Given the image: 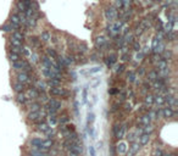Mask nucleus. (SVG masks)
<instances>
[{"mask_svg": "<svg viewBox=\"0 0 178 156\" xmlns=\"http://www.w3.org/2000/svg\"><path fill=\"white\" fill-rule=\"evenodd\" d=\"M70 121V119H68V117L67 116H64V117H61L60 119H59V122L61 123V124H65V123H67Z\"/></svg>", "mask_w": 178, "mask_h": 156, "instance_id": "43", "label": "nucleus"}, {"mask_svg": "<svg viewBox=\"0 0 178 156\" xmlns=\"http://www.w3.org/2000/svg\"><path fill=\"white\" fill-rule=\"evenodd\" d=\"M128 60H129V54L123 53V55H122V61H128Z\"/></svg>", "mask_w": 178, "mask_h": 156, "instance_id": "46", "label": "nucleus"}, {"mask_svg": "<svg viewBox=\"0 0 178 156\" xmlns=\"http://www.w3.org/2000/svg\"><path fill=\"white\" fill-rule=\"evenodd\" d=\"M42 143H43V140L40 138H33V139H30V142H29V144L33 147V149H38L39 147H42Z\"/></svg>", "mask_w": 178, "mask_h": 156, "instance_id": "15", "label": "nucleus"}, {"mask_svg": "<svg viewBox=\"0 0 178 156\" xmlns=\"http://www.w3.org/2000/svg\"><path fill=\"white\" fill-rule=\"evenodd\" d=\"M47 106L53 107V109H55V110H59V109L61 107V101L55 100V99H51V100H49V101H48Z\"/></svg>", "mask_w": 178, "mask_h": 156, "instance_id": "13", "label": "nucleus"}, {"mask_svg": "<svg viewBox=\"0 0 178 156\" xmlns=\"http://www.w3.org/2000/svg\"><path fill=\"white\" fill-rule=\"evenodd\" d=\"M120 129V124H115V128H114V134L116 136V133H117V131Z\"/></svg>", "mask_w": 178, "mask_h": 156, "instance_id": "52", "label": "nucleus"}, {"mask_svg": "<svg viewBox=\"0 0 178 156\" xmlns=\"http://www.w3.org/2000/svg\"><path fill=\"white\" fill-rule=\"evenodd\" d=\"M125 134H126V126L123 124V126H120V129L117 131V133H116V138H118V139H122L125 137Z\"/></svg>", "mask_w": 178, "mask_h": 156, "instance_id": "22", "label": "nucleus"}, {"mask_svg": "<svg viewBox=\"0 0 178 156\" xmlns=\"http://www.w3.org/2000/svg\"><path fill=\"white\" fill-rule=\"evenodd\" d=\"M1 29L4 31V32H14V31H16L14 27L10 23H6V24H4L3 27H1Z\"/></svg>", "mask_w": 178, "mask_h": 156, "instance_id": "34", "label": "nucleus"}, {"mask_svg": "<svg viewBox=\"0 0 178 156\" xmlns=\"http://www.w3.org/2000/svg\"><path fill=\"white\" fill-rule=\"evenodd\" d=\"M29 58H30V61H32L33 64H35V62H38V55L35 54V53H30Z\"/></svg>", "mask_w": 178, "mask_h": 156, "instance_id": "41", "label": "nucleus"}, {"mask_svg": "<svg viewBox=\"0 0 178 156\" xmlns=\"http://www.w3.org/2000/svg\"><path fill=\"white\" fill-rule=\"evenodd\" d=\"M165 102H167L169 105H171V107L173 109L176 105H177V99L172 95V94H167L165 96Z\"/></svg>", "mask_w": 178, "mask_h": 156, "instance_id": "10", "label": "nucleus"}, {"mask_svg": "<svg viewBox=\"0 0 178 156\" xmlns=\"http://www.w3.org/2000/svg\"><path fill=\"white\" fill-rule=\"evenodd\" d=\"M117 56H116L115 54H112V55H110V56H108V58L105 59V62H106V65H108L109 67H112L114 65H115V62H116V59Z\"/></svg>", "mask_w": 178, "mask_h": 156, "instance_id": "17", "label": "nucleus"}, {"mask_svg": "<svg viewBox=\"0 0 178 156\" xmlns=\"http://www.w3.org/2000/svg\"><path fill=\"white\" fill-rule=\"evenodd\" d=\"M154 156H164V153H162V150H156V151H155V155Z\"/></svg>", "mask_w": 178, "mask_h": 156, "instance_id": "48", "label": "nucleus"}, {"mask_svg": "<svg viewBox=\"0 0 178 156\" xmlns=\"http://www.w3.org/2000/svg\"><path fill=\"white\" fill-rule=\"evenodd\" d=\"M133 50L134 51H140L141 50V45H140V43L139 41H133Z\"/></svg>", "mask_w": 178, "mask_h": 156, "instance_id": "39", "label": "nucleus"}, {"mask_svg": "<svg viewBox=\"0 0 178 156\" xmlns=\"http://www.w3.org/2000/svg\"><path fill=\"white\" fill-rule=\"evenodd\" d=\"M117 151H118V154H125V153L127 151V143L121 142V143L117 145Z\"/></svg>", "mask_w": 178, "mask_h": 156, "instance_id": "25", "label": "nucleus"}, {"mask_svg": "<svg viewBox=\"0 0 178 156\" xmlns=\"http://www.w3.org/2000/svg\"><path fill=\"white\" fill-rule=\"evenodd\" d=\"M35 85H37V88L40 92H45V89H47V83L43 82V81H37Z\"/></svg>", "mask_w": 178, "mask_h": 156, "instance_id": "27", "label": "nucleus"}, {"mask_svg": "<svg viewBox=\"0 0 178 156\" xmlns=\"http://www.w3.org/2000/svg\"><path fill=\"white\" fill-rule=\"evenodd\" d=\"M139 149H140V144H139V143H137V142H134L133 144H132V147L129 148L128 156H134L139 151Z\"/></svg>", "mask_w": 178, "mask_h": 156, "instance_id": "11", "label": "nucleus"}, {"mask_svg": "<svg viewBox=\"0 0 178 156\" xmlns=\"http://www.w3.org/2000/svg\"><path fill=\"white\" fill-rule=\"evenodd\" d=\"M144 102H145V106H151L152 104H154V96L152 95H146L145 99H144Z\"/></svg>", "mask_w": 178, "mask_h": 156, "instance_id": "30", "label": "nucleus"}, {"mask_svg": "<svg viewBox=\"0 0 178 156\" xmlns=\"http://www.w3.org/2000/svg\"><path fill=\"white\" fill-rule=\"evenodd\" d=\"M40 107H42V106H40L39 102H32V104H30V110H32V111H37V110H39Z\"/></svg>", "mask_w": 178, "mask_h": 156, "instance_id": "38", "label": "nucleus"}, {"mask_svg": "<svg viewBox=\"0 0 178 156\" xmlns=\"http://www.w3.org/2000/svg\"><path fill=\"white\" fill-rule=\"evenodd\" d=\"M143 56H144L143 53H138V51H137V54H135V60H137V61L143 60Z\"/></svg>", "mask_w": 178, "mask_h": 156, "instance_id": "44", "label": "nucleus"}, {"mask_svg": "<svg viewBox=\"0 0 178 156\" xmlns=\"http://www.w3.org/2000/svg\"><path fill=\"white\" fill-rule=\"evenodd\" d=\"M149 116H150V118H151V119H156V118H159V116H160V110L151 111Z\"/></svg>", "mask_w": 178, "mask_h": 156, "instance_id": "36", "label": "nucleus"}, {"mask_svg": "<svg viewBox=\"0 0 178 156\" xmlns=\"http://www.w3.org/2000/svg\"><path fill=\"white\" fill-rule=\"evenodd\" d=\"M22 44H23L22 40H18V39L14 38V37H10V45H12V46H20V48H21Z\"/></svg>", "mask_w": 178, "mask_h": 156, "instance_id": "23", "label": "nucleus"}, {"mask_svg": "<svg viewBox=\"0 0 178 156\" xmlns=\"http://www.w3.org/2000/svg\"><path fill=\"white\" fill-rule=\"evenodd\" d=\"M131 106H132L131 104H126V110H127V111H128V110H131V109H132Z\"/></svg>", "mask_w": 178, "mask_h": 156, "instance_id": "54", "label": "nucleus"}, {"mask_svg": "<svg viewBox=\"0 0 178 156\" xmlns=\"http://www.w3.org/2000/svg\"><path fill=\"white\" fill-rule=\"evenodd\" d=\"M161 112H162V115H164V117H166V118H171L175 116V110L172 107H165Z\"/></svg>", "mask_w": 178, "mask_h": 156, "instance_id": "12", "label": "nucleus"}, {"mask_svg": "<svg viewBox=\"0 0 178 156\" xmlns=\"http://www.w3.org/2000/svg\"><path fill=\"white\" fill-rule=\"evenodd\" d=\"M149 140H150V134L149 133H143L140 136V138H139V144L140 145H146L149 143Z\"/></svg>", "mask_w": 178, "mask_h": 156, "instance_id": "18", "label": "nucleus"}, {"mask_svg": "<svg viewBox=\"0 0 178 156\" xmlns=\"http://www.w3.org/2000/svg\"><path fill=\"white\" fill-rule=\"evenodd\" d=\"M135 77H137V75L133 71H129L128 73H127V79H128V82H131V83H133L135 81Z\"/></svg>", "mask_w": 178, "mask_h": 156, "instance_id": "33", "label": "nucleus"}, {"mask_svg": "<svg viewBox=\"0 0 178 156\" xmlns=\"http://www.w3.org/2000/svg\"><path fill=\"white\" fill-rule=\"evenodd\" d=\"M67 155L68 156H79V154L73 151V150H67Z\"/></svg>", "mask_w": 178, "mask_h": 156, "instance_id": "45", "label": "nucleus"}, {"mask_svg": "<svg viewBox=\"0 0 178 156\" xmlns=\"http://www.w3.org/2000/svg\"><path fill=\"white\" fill-rule=\"evenodd\" d=\"M150 121H151V118H150V116H149V115H144L143 117L140 118V122H141V124H144V126H146V124H149V123H150Z\"/></svg>", "mask_w": 178, "mask_h": 156, "instance_id": "35", "label": "nucleus"}, {"mask_svg": "<svg viewBox=\"0 0 178 156\" xmlns=\"http://www.w3.org/2000/svg\"><path fill=\"white\" fill-rule=\"evenodd\" d=\"M53 145H54V142L51 139H47V140H43V143H42V147L43 148H45L47 150H49V149H51L53 148Z\"/></svg>", "mask_w": 178, "mask_h": 156, "instance_id": "24", "label": "nucleus"}, {"mask_svg": "<svg viewBox=\"0 0 178 156\" xmlns=\"http://www.w3.org/2000/svg\"><path fill=\"white\" fill-rule=\"evenodd\" d=\"M154 102L157 104V105H162V104H165V96L161 94L154 96Z\"/></svg>", "mask_w": 178, "mask_h": 156, "instance_id": "26", "label": "nucleus"}, {"mask_svg": "<svg viewBox=\"0 0 178 156\" xmlns=\"http://www.w3.org/2000/svg\"><path fill=\"white\" fill-rule=\"evenodd\" d=\"M49 94L53 96H67L68 92L65 90L64 88H60V87H51L49 90Z\"/></svg>", "mask_w": 178, "mask_h": 156, "instance_id": "3", "label": "nucleus"}, {"mask_svg": "<svg viewBox=\"0 0 178 156\" xmlns=\"http://www.w3.org/2000/svg\"><path fill=\"white\" fill-rule=\"evenodd\" d=\"M43 115H44V112L40 110V109H39V110H37V111H30L28 113V119H29V121H32V122L39 121V118L43 117Z\"/></svg>", "mask_w": 178, "mask_h": 156, "instance_id": "6", "label": "nucleus"}, {"mask_svg": "<svg viewBox=\"0 0 178 156\" xmlns=\"http://www.w3.org/2000/svg\"><path fill=\"white\" fill-rule=\"evenodd\" d=\"M123 70H125V65H118V66H116L115 72L116 73H121V72H123Z\"/></svg>", "mask_w": 178, "mask_h": 156, "instance_id": "42", "label": "nucleus"}, {"mask_svg": "<svg viewBox=\"0 0 178 156\" xmlns=\"http://www.w3.org/2000/svg\"><path fill=\"white\" fill-rule=\"evenodd\" d=\"M30 156H49V154L45 151H40L38 149H34L33 151L30 153Z\"/></svg>", "mask_w": 178, "mask_h": 156, "instance_id": "28", "label": "nucleus"}, {"mask_svg": "<svg viewBox=\"0 0 178 156\" xmlns=\"http://www.w3.org/2000/svg\"><path fill=\"white\" fill-rule=\"evenodd\" d=\"M29 43L33 44V45H35V46H38L39 43H40V40H39L37 37H30V38H29Z\"/></svg>", "mask_w": 178, "mask_h": 156, "instance_id": "37", "label": "nucleus"}, {"mask_svg": "<svg viewBox=\"0 0 178 156\" xmlns=\"http://www.w3.org/2000/svg\"><path fill=\"white\" fill-rule=\"evenodd\" d=\"M89 121H91V122L94 121V115L93 113H89Z\"/></svg>", "mask_w": 178, "mask_h": 156, "instance_id": "53", "label": "nucleus"}, {"mask_svg": "<svg viewBox=\"0 0 178 156\" xmlns=\"http://www.w3.org/2000/svg\"><path fill=\"white\" fill-rule=\"evenodd\" d=\"M65 61H66V65H67V67L71 66V65H73L74 62H76L74 56H73V55H67V56L65 58Z\"/></svg>", "mask_w": 178, "mask_h": 156, "instance_id": "29", "label": "nucleus"}, {"mask_svg": "<svg viewBox=\"0 0 178 156\" xmlns=\"http://www.w3.org/2000/svg\"><path fill=\"white\" fill-rule=\"evenodd\" d=\"M47 56H49V58H51V59H56L58 53H56V51H55L54 49L48 48V49H47Z\"/></svg>", "mask_w": 178, "mask_h": 156, "instance_id": "31", "label": "nucleus"}, {"mask_svg": "<svg viewBox=\"0 0 178 156\" xmlns=\"http://www.w3.org/2000/svg\"><path fill=\"white\" fill-rule=\"evenodd\" d=\"M144 3L146 5H152V4H155V0H144Z\"/></svg>", "mask_w": 178, "mask_h": 156, "instance_id": "50", "label": "nucleus"}, {"mask_svg": "<svg viewBox=\"0 0 178 156\" xmlns=\"http://www.w3.org/2000/svg\"><path fill=\"white\" fill-rule=\"evenodd\" d=\"M105 18L109 21V22H114V21L117 18V9L115 6H109L105 10Z\"/></svg>", "mask_w": 178, "mask_h": 156, "instance_id": "2", "label": "nucleus"}, {"mask_svg": "<svg viewBox=\"0 0 178 156\" xmlns=\"http://www.w3.org/2000/svg\"><path fill=\"white\" fill-rule=\"evenodd\" d=\"M27 99H37L39 96V92L37 90V88H29L26 93Z\"/></svg>", "mask_w": 178, "mask_h": 156, "instance_id": "8", "label": "nucleus"}, {"mask_svg": "<svg viewBox=\"0 0 178 156\" xmlns=\"http://www.w3.org/2000/svg\"><path fill=\"white\" fill-rule=\"evenodd\" d=\"M37 129L39 132H43V133H45L49 129V124L48 123H45V122H39L38 124H37Z\"/></svg>", "mask_w": 178, "mask_h": 156, "instance_id": "20", "label": "nucleus"}, {"mask_svg": "<svg viewBox=\"0 0 178 156\" xmlns=\"http://www.w3.org/2000/svg\"><path fill=\"white\" fill-rule=\"evenodd\" d=\"M9 59H10V61H11V62L17 61V60H20V54L11 53V51H10V53H9Z\"/></svg>", "mask_w": 178, "mask_h": 156, "instance_id": "32", "label": "nucleus"}, {"mask_svg": "<svg viewBox=\"0 0 178 156\" xmlns=\"http://www.w3.org/2000/svg\"><path fill=\"white\" fill-rule=\"evenodd\" d=\"M14 90L16 93H22L24 90V84H23V83H21V82L14 83Z\"/></svg>", "mask_w": 178, "mask_h": 156, "instance_id": "19", "label": "nucleus"}, {"mask_svg": "<svg viewBox=\"0 0 178 156\" xmlns=\"http://www.w3.org/2000/svg\"><path fill=\"white\" fill-rule=\"evenodd\" d=\"M122 26H123V22H122V21H114V22H111V24L108 27V34L111 38L116 37L117 34H121Z\"/></svg>", "mask_w": 178, "mask_h": 156, "instance_id": "1", "label": "nucleus"}, {"mask_svg": "<svg viewBox=\"0 0 178 156\" xmlns=\"http://www.w3.org/2000/svg\"><path fill=\"white\" fill-rule=\"evenodd\" d=\"M9 23L11 24L15 29H20V27H21V21H20V16H18L17 12H15V14H12L11 16H10V22Z\"/></svg>", "mask_w": 178, "mask_h": 156, "instance_id": "4", "label": "nucleus"}, {"mask_svg": "<svg viewBox=\"0 0 178 156\" xmlns=\"http://www.w3.org/2000/svg\"><path fill=\"white\" fill-rule=\"evenodd\" d=\"M17 82H21L23 84H27V83L30 82V76L28 72H24V71H21L17 73Z\"/></svg>", "mask_w": 178, "mask_h": 156, "instance_id": "5", "label": "nucleus"}, {"mask_svg": "<svg viewBox=\"0 0 178 156\" xmlns=\"http://www.w3.org/2000/svg\"><path fill=\"white\" fill-rule=\"evenodd\" d=\"M108 43H109V40L106 39L105 37H96V39H95V45L98 46V48H104L105 45H108Z\"/></svg>", "mask_w": 178, "mask_h": 156, "instance_id": "9", "label": "nucleus"}, {"mask_svg": "<svg viewBox=\"0 0 178 156\" xmlns=\"http://www.w3.org/2000/svg\"><path fill=\"white\" fill-rule=\"evenodd\" d=\"M56 122H58L56 116H55V115H50V116H49V123L51 124V126H54V124H56Z\"/></svg>", "mask_w": 178, "mask_h": 156, "instance_id": "40", "label": "nucleus"}, {"mask_svg": "<svg viewBox=\"0 0 178 156\" xmlns=\"http://www.w3.org/2000/svg\"><path fill=\"white\" fill-rule=\"evenodd\" d=\"M51 38H53L51 33H50L49 31H44V32H42V34H40L39 40L43 41V43H48V41L51 40Z\"/></svg>", "mask_w": 178, "mask_h": 156, "instance_id": "7", "label": "nucleus"}, {"mask_svg": "<svg viewBox=\"0 0 178 156\" xmlns=\"http://www.w3.org/2000/svg\"><path fill=\"white\" fill-rule=\"evenodd\" d=\"M16 100H17V102H18V104H21V105H24V104L27 102L28 99H27L26 94H23V92H22V93H17Z\"/></svg>", "mask_w": 178, "mask_h": 156, "instance_id": "14", "label": "nucleus"}, {"mask_svg": "<svg viewBox=\"0 0 178 156\" xmlns=\"http://www.w3.org/2000/svg\"><path fill=\"white\" fill-rule=\"evenodd\" d=\"M144 73H145L144 67H139V70H138V75H139V76H144Z\"/></svg>", "mask_w": 178, "mask_h": 156, "instance_id": "47", "label": "nucleus"}, {"mask_svg": "<svg viewBox=\"0 0 178 156\" xmlns=\"http://www.w3.org/2000/svg\"><path fill=\"white\" fill-rule=\"evenodd\" d=\"M61 83V79H59V78H49V81L47 82V85L48 87H59Z\"/></svg>", "mask_w": 178, "mask_h": 156, "instance_id": "16", "label": "nucleus"}, {"mask_svg": "<svg viewBox=\"0 0 178 156\" xmlns=\"http://www.w3.org/2000/svg\"><path fill=\"white\" fill-rule=\"evenodd\" d=\"M89 153H90L91 156H95V150H94L93 147H89Z\"/></svg>", "mask_w": 178, "mask_h": 156, "instance_id": "49", "label": "nucleus"}, {"mask_svg": "<svg viewBox=\"0 0 178 156\" xmlns=\"http://www.w3.org/2000/svg\"><path fill=\"white\" fill-rule=\"evenodd\" d=\"M159 76H160V75H159V72L155 71V70H152V71H150L149 73H148V79L154 82V81H156L157 78H159Z\"/></svg>", "mask_w": 178, "mask_h": 156, "instance_id": "21", "label": "nucleus"}, {"mask_svg": "<svg viewBox=\"0 0 178 156\" xmlns=\"http://www.w3.org/2000/svg\"><path fill=\"white\" fill-rule=\"evenodd\" d=\"M83 101H84V102L87 101V89L83 90Z\"/></svg>", "mask_w": 178, "mask_h": 156, "instance_id": "51", "label": "nucleus"}]
</instances>
